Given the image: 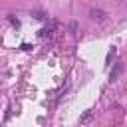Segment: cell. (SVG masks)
I'll return each instance as SVG.
<instances>
[{
    "label": "cell",
    "instance_id": "2",
    "mask_svg": "<svg viewBox=\"0 0 127 127\" xmlns=\"http://www.w3.org/2000/svg\"><path fill=\"white\" fill-rule=\"evenodd\" d=\"M89 16H91V20H97V22H103L105 20V12L103 10H91Z\"/></svg>",
    "mask_w": 127,
    "mask_h": 127
},
{
    "label": "cell",
    "instance_id": "1",
    "mask_svg": "<svg viewBox=\"0 0 127 127\" xmlns=\"http://www.w3.org/2000/svg\"><path fill=\"white\" fill-rule=\"evenodd\" d=\"M123 71V64L119 62V64H115L113 65V69H111V73H109V81L113 83V81H117V77H119V73Z\"/></svg>",
    "mask_w": 127,
    "mask_h": 127
},
{
    "label": "cell",
    "instance_id": "5",
    "mask_svg": "<svg viewBox=\"0 0 127 127\" xmlns=\"http://www.w3.org/2000/svg\"><path fill=\"white\" fill-rule=\"evenodd\" d=\"M89 117H91V111H85V113H83V115L79 117V123H83V121H87Z\"/></svg>",
    "mask_w": 127,
    "mask_h": 127
},
{
    "label": "cell",
    "instance_id": "3",
    "mask_svg": "<svg viewBox=\"0 0 127 127\" xmlns=\"http://www.w3.org/2000/svg\"><path fill=\"white\" fill-rule=\"evenodd\" d=\"M54 32V26H48V28H42L40 30V38H50Z\"/></svg>",
    "mask_w": 127,
    "mask_h": 127
},
{
    "label": "cell",
    "instance_id": "4",
    "mask_svg": "<svg viewBox=\"0 0 127 127\" xmlns=\"http://www.w3.org/2000/svg\"><path fill=\"white\" fill-rule=\"evenodd\" d=\"M115 54H117V48H115V46H111V50L107 52V58H105V64H107V65H111V60H113V56H115Z\"/></svg>",
    "mask_w": 127,
    "mask_h": 127
}]
</instances>
